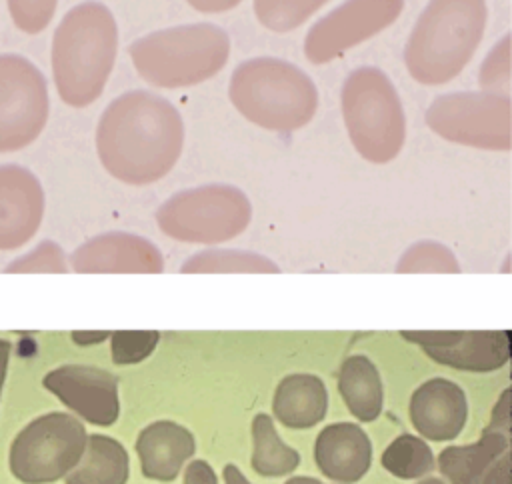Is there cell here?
<instances>
[{
  "label": "cell",
  "instance_id": "6da1fadb",
  "mask_svg": "<svg viewBox=\"0 0 512 484\" xmlns=\"http://www.w3.org/2000/svg\"><path fill=\"white\" fill-rule=\"evenodd\" d=\"M184 148V120L164 96L128 90L116 96L96 124V154L104 170L130 186L162 180Z\"/></svg>",
  "mask_w": 512,
  "mask_h": 484
},
{
  "label": "cell",
  "instance_id": "7a4b0ae2",
  "mask_svg": "<svg viewBox=\"0 0 512 484\" xmlns=\"http://www.w3.org/2000/svg\"><path fill=\"white\" fill-rule=\"evenodd\" d=\"M118 54V24L112 10L86 0L72 6L52 34L50 66L60 100L86 108L100 98Z\"/></svg>",
  "mask_w": 512,
  "mask_h": 484
},
{
  "label": "cell",
  "instance_id": "3957f363",
  "mask_svg": "<svg viewBox=\"0 0 512 484\" xmlns=\"http://www.w3.org/2000/svg\"><path fill=\"white\" fill-rule=\"evenodd\" d=\"M486 22V0H428L404 46L408 74L424 86L454 80L474 58Z\"/></svg>",
  "mask_w": 512,
  "mask_h": 484
},
{
  "label": "cell",
  "instance_id": "277c9868",
  "mask_svg": "<svg viewBox=\"0 0 512 484\" xmlns=\"http://www.w3.org/2000/svg\"><path fill=\"white\" fill-rule=\"evenodd\" d=\"M228 98L248 122L276 134L304 128L320 104L314 80L300 66L274 56L240 62L230 74Z\"/></svg>",
  "mask_w": 512,
  "mask_h": 484
},
{
  "label": "cell",
  "instance_id": "5b68a950",
  "mask_svg": "<svg viewBox=\"0 0 512 484\" xmlns=\"http://www.w3.org/2000/svg\"><path fill=\"white\" fill-rule=\"evenodd\" d=\"M138 76L156 88H188L214 78L230 58V36L212 22L160 28L128 46Z\"/></svg>",
  "mask_w": 512,
  "mask_h": 484
},
{
  "label": "cell",
  "instance_id": "8992f818",
  "mask_svg": "<svg viewBox=\"0 0 512 484\" xmlns=\"http://www.w3.org/2000/svg\"><path fill=\"white\" fill-rule=\"evenodd\" d=\"M340 108L348 138L364 160L388 164L402 152L406 114L394 82L382 68H354L342 84Z\"/></svg>",
  "mask_w": 512,
  "mask_h": 484
},
{
  "label": "cell",
  "instance_id": "52a82bcc",
  "mask_svg": "<svg viewBox=\"0 0 512 484\" xmlns=\"http://www.w3.org/2000/svg\"><path fill=\"white\" fill-rule=\"evenodd\" d=\"M252 220L250 198L224 182L200 184L166 198L156 210V224L172 240L216 246L240 236Z\"/></svg>",
  "mask_w": 512,
  "mask_h": 484
},
{
  "label": "cell",
  "instance_id": "ba28073f",
  "mask_svg": "<svg viewBox=\"0 0 512 484\" xmlns=\"http://www.w3.org/2000/svg\"><path fill=\"white\" fill-rule=\"evenodd\" d=\"M428 128L446 142L508 152L512 146V98L484 90L436 96L426 108Z\"/></svg>",
  "mask_w": 512,
  "mask_h": 484
},
{
  "label": "cell",
  "instance_id": "9c48e42d",
  "mask_svg": "<svg viewBox=\"0 0 512 484\" xmlns=\"http://www.w3.org/2000/svg\"><path fill=\"white\" fill-rule=\"evenodd\" d=\"M86 428L74 414L46 412L30 420L12 440L8 470L22 484L62 480L82 458Z\"/></svg>",
  "mask_w": 512,
  "mask_h": 484
},
{
  "label": "cell",
  "instance_id": "30bf717a",
  "mask_svg": "<svg viewBox=\"0 0 512 484\" xmlns=\"http://www.w3.org/2000/svg\"><path fill=\"white\" fill-rule=\"evenodd\" d=\"M48 114L50 94L42 70L22 54H0V154L38 140Z\"/></svg>",
  "mask_w": 512,
  "mask_h": 484
},
{
  "label": "cell",
  "instance_id": "8fae6325",
  "mask_svg": "<svg viewBox=\"0 0 512 484\" xmlns=\"http://www.w3.org/2000/svg\"><path fill=\"white\" fill-rule=\"evenodd\" d=\"M402 10L404 0H344L310 26L304 56L312 64H328L386 30Z\"/></svg>",
  "mask_w": 512,
  "mask_h": 484
},
{
  "label": "cell",
  "instance_id": "7c38bea8",
  "mask_svg": "<svg viewBox=\"0 0 512 484\" xmlns=\"http://www.w3.org/2000/svg\"><path fill=\"white\" fill-rule=\"evenodd\" d=\"M400 336L430 360L474 374L500 370L512 354L510 330H404Z\"/></svg>",
  "mask_w": 512,
  "mask_h": 484
},
{
  "label": "cell",
  "instance_id": "4fadbf2b",
  "mask_svg": "<svg viewBox=\"0 0 512 484\" xmlns=\"http://www.w3.org/2000/svg\"><path fill=\"white\" fill-rule=\"evenodd\" d=\"M42 384L88 424L112 426L120 416L118 376L104 368L64 364L46 372Z\"/></svg>",
  "mask_w": 512,
  "mask_h": 484
},
{
  "label": "cell",
  "instance_id": "5bb4252c",
  "mask_svg": "<svg viewBox=\"0 0 512 484\" xmlns=\"http://www.w3.org/2000/svg\"><path fill=\"white\" fill-rule=\"evenodd\" d=\"M68 266L78 274H160L164 258L148 238L114 230L82 242Z\"/></svg>",
  "mask_w": 512,
  "mask_h": 484
},
{
  "label": "cell",
  "instance_id": "9a60e30c",
  "mask_svg": "<svg viewBox=\"0 0 512 484\" xmlns=\"http://www.w3.org/2000/svg\"><path fill=\"white\" fill-rule=\"evenodd\" d=\"M46 196L38 176L20 164H0V252L30 242L44 218Z\"/></svg>",
  "mask_w": 512,
  "mask_h": 484
},
{
  "label": "cell",
  "instance_id": "2e32d148",
  "mask_svg": "<svg viewBox=\"0 0 512 484\" xmlns=\"http://www.w3.org/2000/svg\"><path fill=\"white\" fill-rule=\"evenodd\" d=\"M410 422L414 430L432 442H448L460 436L468 420L466 392L448 378H430L410 396Z\"/></svg>",
  "mask_w": 512,
  "mask_h": 484
},
{
  "label": "cell",
  "instance_id": "e0dca14e",
  "mask_svg": "<svg viewBox=\"0 0 512 484\" xmlns=\"http://www.w3.org/2000/svg\"><path fill=\"white\" fill-rule=\"evenodd\" d=\"M314 460L326 478L338 484H354L372 466V442L358 424L334 422L316 436Z\"/></svg>",
  "mask_w": 512,
  "mask_h": 484
},
{
  "label": "cell",
  "instance_id": "ac0fdd59",
  "mask_svg": "<svg viewBox=\"0 0 512 484\" xmlns=\"http://www.w3.org/2000/svg\"><path fill=\"white\" fill-rule=\"evenodd\" d=\"M196 452L194 434L178 422L156 420L136 438V454L144 478L172 482Z\"/></svg>",
  "mask_w": 512,
  "mask_h": 484
},
{
  "label": "cell",
  "instance_id": "d6986e66",
  "mask_svg": "<svg viewBox=\"0 0 512 484\" xmlns=\"http://www.w3.org/2000/svg\"><path fill=\"white\" fill-rule=\"evenodd\" d=\"M274 418L292 430L312 428L328 412V390L322 378L308 372L288 374L276 386L272 398Z\"/></svg>",
  "mask_w": 512,
  "mask_h": 484
},
{
  "label": "cell",
  "instance_id": "ffe728a7",
  "mask_svg": "<svg viewBox=\"0 0 512 484\" xmlns=\"http://www.w3.org/2000/svg\"><path fill=\"white\" fill-rule=\"evenodd\" d=\"M338 392L348 412L360 422H374L382 414L384 386L376 364L364 354L344 358L338 372Z\"/></svg>",
  "mask_w": 512,
  "mask_h": 484
},
{
  "label": "cell",
  "instance_id": "44dd1931",
  "mask_svg": "<svg viewBox=\"0 0 512 484\" xmlns=\"http://www.w3.org/2000/svg\"><path fill=\"white\" fill-rule=\"evenodd\" d=\"M510 448V434L484 428L468 446H448L438 456V468L450 484H480L486 468Z\"/></svg>",
  "mask_w": 512,
  "mask_h": 484
},
{
  "label": "cell",
  "instance_id": "7402d4cb",
  "mask_svg": "<svg viewBox=\"0 0 512 484\" xmlns=\"http://www.w3.org/2000/svg\"><path fill=\"white\" fill-rule=\"evenodd\" d=\"M130 458L112 436L90 434L78 464L64 476L66 484H126Z\"/></svg>",
  "mask_w": 512,
  "mask_h": 484
},
{
  "label": "cell",
  "instance_id": "603a6c76",
  "mask_svg": "<svg viewBox=\"0 0 512 484\" xmlns=\"http://www.w3.org/2000/svg\"><path fill=\"white\" fill-rule=\"evenodd\" d=\"M252 468L264 478L288 476L300 464L296 448L286 444L274 420L268 414H256L252 420Z\"/></svg>",
  "mask_w": 512,
  "mask_h": 484
},
{
  "label": "cell",
  "instance_id": "cb8c5ba5",
  "mask_svg": "<svg viewBox=\"0 0 512 484\" xmlns=\"http://www.w3.org/2000/svg\"><path fill=\"white\" fill-rule=\"evenodd\" d=\"M182 274H278L280 268L264 254L236 248H206L180 266Z\"/></svg>",
  "mask_w": 512,
  "mask_h": 484
},
{
  "label": "cell",
  "instance_id": "d4e9b609",
  "mask_svg": "<svg viewBox=\"0 0 512 484\" xmlns=\"http://www.w3.org/2000/svg\"><path fill=\"white\" fill-rule=\"evenodd\" d=\"M380 462L392 476L402 478V480L422 478V476L430 474L436 466L430 446L414 434L396 436L384 448Z\"/></svg>",
  "mask_w": 512,
  "mask_h": 484
},
{
  "label": "cell",
  "instance_id": "484cf974",
  "mask_svg": "<svg viewBox=\"0 0 512 484\" xmlns=\"http://www.w3.org/2000/svg\"><path fill=\"white\" fill-rule=\"evenodd\" d=\"M328 0H252L256 20L278 34L300 28Z\"/></svg>",
  "mask_w": 512,
  "mask_h": 484
},
{
  "label": "cell",
  "instance_id": "4316f807",
  "mask_svg": "<svg viewBox=\"0 0 512 484\" xmlns=\"http://www.w3.org/2000/svg\"><path fill=\"white\" fill-rule=\"evenodd\" d=\"M398 274H458L462 268L454 252L436 240H418L410 244L396 262Z\"/></svg>",
  "mask_w": 512,
  "mask_h": 484
},
{
  "label": "cell",
  "instance_id": "83f0119b",
  "mask_svg": "<svg viewBox=\"0 0 512 484\" xmlns=\"http://www.w3.org/2000/svg\"><path fill=\"white\" fill-rule=\"evenodd\" d=\"M512 60V38L504 34L486 54L478 68V86L484 92L494 94H510V68Z\"/></svg>",
  "mask_w": 512,
  "mask_h": 484
},
{
  "label": "cell",
  "instance_id": "f1b7e54d",
  "mask_svg": "<svg viewBox=\"0 0 512 484\" xmlns=\"http://www.w3.org/2000/svg\"><path fill=\"white\" fill-rule=\"evenodd\" d=\"M68 270V258L62 246L54 240H42L30 252L14 258L4 268L6 274H64Z\"/></svg>",
  "mask_w": 512,
  "mask_h": 484
},
{
  "label": "cell",
  "instance_id": "f546056e",
  "mask_svg": "<svg viewBox=\"0 0 512 484\" xmlns=\"http://www.w3.org/2000/svg\"><path fill=\"white\" fill-rule=\"evenodd\" d=\"M156 330H118L110 332V356L116 366H130L146 360L158 346Z\"/></svg>",
  "mask_w": 512,
  "mask_h": 484
},
{
  "label": "cell",
  "instance_id": "4dcf8cb0",
  "mask_svg": "<svg viewBox=\"0 0 512 484\" xmlns=\"http://www.w3.org/2000/svg\"><path fill=\"white\" fill-rule=\"evenodd\" d=\"M14 26L24 34H38L54 18L58 0H6Z\"/></svg>",
  "mask_w": 512,
  "mask_h": 484
},
{
  "label": "cell",
  "instance_id": "1f68e13d",
  "mask_svg": "<svg viewBox=\"0 0 512 484\" xmlns=\"http://www.w3.org/2000/svg\"><path fill=\"white\" fill-rule=\"evenodd\" d=\"M480 484H512V456L510 448L502 452L482 474Z\"/></svg>",
  "mask_w": 512,
  "mask_h": 484
},
{
  "label": "cell",
  "instance_id": "d6a6232c",
  "mask_svg": "<svg viewBox=\"0 0 512 484\" xmlns=\"http://www.w3.org/2000/svg\"><path fill=\"white\" fill-rule=\"evenodd\" d=\"M510 398H512V392L510 388H504V392L498 396L496 404H494V410H492V416H490V424L486 428H492V430H500L504 434H510V426H512V406H510Z\"/></svg>",
  "mask_w": 512,
  "mask_h": 484
},
{
  "label": "cell",
  "instance_id": "836d02e7",
  "mask_svg": "<svg viewBox=\"0 0 512 484\" xmlns=\"http://www.w3.org/2000/svg\"><path fill=\"white\" fill-rule=\"evenodd\" d=\"M182 484H218L214 468L206 460H192L184 468V482Z\"/></svg>",
  "mask_w": 512,
  "mask_h": 484
},
{
  "label": "cell",
  "instance_id": "e575fe53",
  "mask_svg": "<svg viewBox=\"0 0 512 484\" xmlns=\"http://www.w3.org/2000/svg\"><path fill=\"white\" fill-rule=\"evenodd\" d=\"M196 12L202 14H222L236 8L242 0H186Z\"/></svg>",
  "mask_w": 512,
  "mask_h": 484
},
{
  "label": "cell",
  "instance_id": "d590c367",
  "mask_svg": "<svg viewBox=\"0 0 512 484\" xmlns=\"http://www.w3.org/2000/svg\"><path fill=\"white\" fill-rule=\"evenodd\" d=\"M70 338L76 346H94V344H102L104 340H108L110 332H106V330H76L70 334Z\"/></svg>",
  "mask_w": 512,
  "mask_h": 484
},
{
  "label": "cell",
  "instance_id": "8d00e7d4",
  "mask_svg": "<svg viewBox=\"0 0 512 484\" xmlns=\"http://www.w3.org/2000/svg\"><path fill=\"white\" fill-rule=\"evenodd\" d=\"M10 354H12V344L0 336V398H2V388L6 382V374H8Z\"/></svg>",
  "mask_w": 512,
  "mask_h": 484
},
{
  "label": "cell",
  "instance_id": "74e56055",
  "mask_svg": "<svg viewBox=\"0 0 512 484\" xmlns=\"http://www.w3.org/2000/svg\"><path fill=\"white\" fill-rule=\"evenodd\" d=\"M224 484H252L236 464H226L222 470Z\"/></svg>",
  "mask_w": 512,
  "mask_h": 484
},
{
  "label": "cell",
  "instance_id": "f35d334b",
  "mask_svg": "<svg viewBox=\"0 0 512 484\" xmlns=\"http://www.w3.org/2000/svg\"><path fill=\"white\" fill-rule=\"evenodd\" d=\"M284 484H324V482H320L318 478H312V476H292Z\"/></svg>",
  "mask_w": 512,
  "mask_h": 484
},
{
  "label": "cell",
  "instance_id": "ab89813d",
  "mask_svg": "<svg viewBox=\"0 0 512 484\" xmlns=\"http://www.w3.org/2000/svg\"><path fill=\"white\" fill-rule=\"evenodd\" d=\"M418 484H446L444 480H440V478H434V476H430V478H424V480H420Z\"/></svg>",
  "mask_w": 512,
  "mask_h": 484
}]
</instances>
